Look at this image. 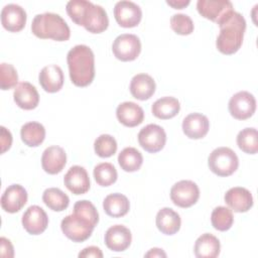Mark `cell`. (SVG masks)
<instances>
[{
	"label": "cell",
	"mask_w": 258,
	"mask_h": 258,
	"mask_svg": "<svg viewBox=\"0 0 258 258\" xmlns=\"http://www.w3.org/2000/svg\"><path fill=\"white\" fill-rule=\"evenodd\" d=\"M67 13L78 25L91 33H101L108 28L109 18L106 10L87 0H71L66 6Z\"/></svg>",
	"instance_id": "obj_1"
},
{
	"label": "cell",
	"mask_w": 258,
	"mask_h": 258,
	"mask_svg": "<svg viewBox=\"0 0 258 258\" xmlns=\"http://www.w3.org/2000/svg\"><path fill=\"white\" fill-rule=\"evenodd\" d=\"M72 83L77 87L89 86L95 78V56L93 50L85 44L75 45L67 55Z\"/></svg>",
	"instance_id": "obj_2"
},
{
	"label": "cell",
	"mask_w": 258,
	"mask_h": 258,
	"mask_svg": "<svg viewBox=\"0 0 258 258\" xmlns=\"http://www.w3.org/2000/svg\"><path fill=\"white\" fill-rule=\"evenodd\" d=\"M220 26V33L216 40L218 50L224 54H233L237 52L244 38L246 30V20L239 12H231L222 22Z\"/></svg>",
	"instance_id": "obj_3"
},
{
	"label": "cell",
	"mask_w": 258,
	"mask_h": 258,
	"mask_svg": "<svg viewBox=\"0 0 258 258\" xmlns=\"http://www.w3.org/2000/svg\"><path fill=\"white\" fill-rule=\"evenodd\" d=\"M31 31L38 38H51L56 41H66L71 36L68 23L60 15L52 12L35 15L31 23Z\"/></svg>",
	"instance_id": "obj_4"
},
{
	"label": "cell",
	"mask_w": 258,
	"mask_h": 258,
	"mask_svg": "<svg viewBox=\"0 0 258 258\" xmlns=\"http://www.w3.org/2000/svg\"><path fill=\"white\" fill-rule=\"evenodd\" d=\"M95 227L91 221L76 212L64 217L60 223L62 233L73 242H84L89 239Z\"/></svg>",
	"instance_id": "obj_5"
},
{
	"label": "cell",
	"mask_w": 258,
	"mask_h": 258,
	"mask_svg": "<svg viewBox=\"0 0 258 258\" xmlns=\"http://www.w3.org/2000/svg\"><path fill=\"white\" fill-rule=\"evenodd\" d=\"M208 164L211 171L215 174L219 176H229L237 170L239 159L231 148L218 147L210 153Z\"/></svg>",
	"instance_id": "obj_6"
},
{
	"label": "cell",
	"mask_w": 258,
	"mask_h": 258,
	"mask_svg": "<svg viewBox=\"0 0 258 258\" xmlns=\"http://www.w3.org/2000/svg\"><path fill=\"white\" fill-rule=\"evenodd\" d=\"M112 50L116 58L122 61H131L138 57L141 52V42L137 35L124 33L118 35L113 44Z\"/></svg>",
	"instance_id": "obj_7"
},
{
	"label": "cell",
	"mask_w": 258,
	"mask_h": 258,
	"mask_svg": "<svg viewBox=\"0 0 258 258\" xmlns=\"http://www.w3.org/2000/svg\"><path fill=\"white\" fill-rule=\"evenodd\" d=\"M139 145L149 153L160 151L166 142V134L164 129L156 124H148L138 133Z\"/></svg>",
	"instance_id": "obj_8"
},
{
	"label": "cell",
	"mask_w": 258,
	"mask_h": 258,
	"mask_svg": "<svg viewBox=\"0 0 258 258\" xmlns=\"http://www.w3.org/2000/svg\"><path fill=\"white\" fill-rule=\"evenodd\" d=\"M200 198V188L191 180H180L174 183L170 189L172 203L180 208H189Z\"/></svg>",
	"instance_id": "obj_9"
},
{
	"label": "cell",
	"mask_w": 258,
	"mask_h": 258,
	"mask_svg": "<svg viewBox=\"0 0 258 258\" xmlns=\"http://www.w3.org/2000/svg\"><path fill=\"white\" fill-rule=\"evenodd\" d=\"M197 9L203 17L217 24L234 11L233 4L229 0H199Z\"/></svg>",
	"instance_id": "obj_10"
},
{
	"label": "cell",
	"mask_w": 258,
	"mask_h": 258,
	"mask_svg": "<svg viewBox=\"0 0 258 258\" xmlns=\"http://www.w3.org/2000/svg\"><path fill=\"white\" fill-rule=\"evenodd\" d=\"M228 108L232 117L237 120H246L255 113V97L247 91L238 92L231 97Z\"/></svg>",
	"instance_id": "obj_11"
},
{
	"label": "cell",
	"mask_w": 258,
	"mask_h": 258,
	"mask_svg": "<svg viewBox=\"0 0 258 258\" xmlns=\"http://www.w3.org/2000/svg\"><path fill=\"white\" fill-rule=\"evenodd\" d=\"M114 17L121 27L131 28L137 26L141 21L142 11L136 3L122 0L114 6Z\"/></svg>",
	"instance_id": "obj_12"
},
{
	"label": "cell",
	"mask_w": 258,
	"mask_h": 258,
	"mask_svg": "<svg viewBox=\"0 0 258 258\" xmlns=\"http://www.w3.org/2000/svg\"><path fill=\"white\" fill-rule=\"evenodd\" d=\"M22 226L30 235L43 233L48 225V217L39 206H30L22 216Z\"/></svg>",
	"instance_id": "obj_13"
},
{
	"label": "cell",
	"mask_w": 258,
	"mask_h": 258,
	"mask_svg": "<svg viewBox=\"0 0 258 258\" xmlns=\"http://www.w3.org/2000/svg\"><path fill=\"white\" fill-rule=\"evenodd\" d=\"M27 202V191L20 184H11L1 197L2 209L10 214L19 212Z\"/></svg>",
	"instance_id": "obj_14"
},
{
	"label": "cell",
	"mask_w": 258,
	"mask_h": 258,
	"mask_svg": "<svg viewBox=\"0 0 258 258\" xmlns=\"http://www.w3.org/2000/svg\"><path fill=\"white\" fill-rule=\"evenodd\" d=\"M26 12L17 4H7L1 11V23L3 27L10 32L22 30L26 23Z\"/></svg>",
	"instance_id": "obj_15"
},
{
	"label": "cell",
	"mask_w": 258,
	"mask_h": 258,
	"mask_svg": "<svg viewBox=\"0 0 258 258\" xmlns=\"http://www.w3.org/2000/svg\"><path fill=\"white\" fill-rule=\"evenodd\" d=\"M66 187L74 195H84L90 189V178L85 167L72 166L63 177Z\"/></svg>",
	"instance_id": "obj_16"
},
{
	"label": "cell",
	"mask_w": 258,
	"mask_h": 258,
	"mask_svg": "<svg viewBox=\"0 0 258 258\" xmlns=\"http://www.w3.org/2000/svg\"><path fill=\"white\" fill-rule=\"evenodd\" d=\"M131 241V232L123 225H114L105 234V244L114 252L125 251L130 246Z\"/></svg>",
	"instance_id": "obj_17"
},
{
	"label": "cell",
	"mask_w": 258,
	"mask_h": 258,
	"mask_svg": "<svg viewBox=\"0 0 258 258\" xmlns=\"http://www.w3.org/2000/svg\"><path fill=\"white\" fill-rule=\"evenodd\" d=\"M228 207L236 213H246L253 206V197L251 192L241 186L230 188L224 197Z\"/></svg>",
	"instance_id": "obj_18"
},
{
	"label": "cell",
	"mask_w": 258,
	"mask_h": 258,
	"mask_svg": "<svg viewBox=\"0 0 258 258\" xmlns=\"http://www.w3.org/2000/svg\"><path fill=\"white\" fill-rule=\"evenodd\" d=\"M67 163V154L63 148L57 145L47 147L41 156V166L48 174L59 173Z\"/></svg>",
	"instance_id": "obj_19"
},
{
	"label": "cell",
	"mask_w": 258,
	"mask_h": 258,
	"mask_svg": "<svg viewBox=\"0 0 258 258\" xmlns=\"http://www.w3.org/2000/svg\"><path fill=\"white\" fill-rule=\"evenodd\" d=\"M210 122L207 116L201 113H190L182 121V131L190 139H201L209 131Z\"/></svg>",
	"instance_id": "obj_20"
},
{
	"label": "cell",
	"mask_w": 258,
	"mask_h": 258,
	"mask_svg": "<svg viewBox=\"0 0 258 258\" xmlns=\"http://www.w3.org/2000/svg\"><path fill=\"white\" fill-rule=\"evenodd\" d=\"M13 98L16 105L24 110H32L39 103V95L36 88L28 82L19 83L15 87Z\"/></svg>",
	"instance_id": "obj_21"
},
{
	"label": "cell",
	"mask_w": 258,
	"mask_h": 258,
	"mask_svg": "<svg viewBox=\"0 0 258 258\" xmlns=\"http://www.w3.org/2000/svg\"><path fill=\"white\" fill-rule=\"evenodd\" d=\"M64 77L60 67L56 64H48L44 67L38 77L41 88L47 93L58 92L63 85Z\"/></svg>",
	"instance_id": "obj_22"
},
{
	"label": "cell",
	"mask_w": 258,
	"mask_h": 258,
	"mask_svg": "<svg viewBox=\"0 0 258 258\" xmlns=\"http://www.w3.org/2000/svg\"><path fill=\"white\" fill-rule=\"evenodd\" d=\"M117 119L126 127H135L143 122V109L134 102H123L116 109Z\"/></svg>",
	"instance_id": "obj_23"
},
{
	"label": "cell",
	"mask_w": 258,
	"mask_h": 258,
	"mask_svg": "<svg viewBox=\"0 0 258 258\" xmlns=\"http://www.w3.org/2000/svg\"><path fill=\"white\" fill-rule=\"evenodd\" d=\"M155 88L156 85L153 78L147 74L135 75L129 86L131 95L140 101L150 99L155 92Z\"/></svg>",
	"instance_id": "obj_24"
},
{
	"label": "cell",
	"mask_w": 258,
	"mask_h": 258,
	"mask_svg": "<svg viewBox=\"0 0 258 258\" xmlns=\"http://www.w3.org/2000/svg\"><path fill=\"white\" fill-rule=\"evenodd\" d=\"M157 229L164 235H173L180 229L181 220L179 215L170 208H162L158 211L155 219Z\"/></svg>",
	"instance_id": "obj_25"
},
{
	"label": "cell",
	"mask_w": 258,
	"mask_h": 258,
	"mask_svg": "<svg viewBox=\"0 0 258 258\" xmlns=\"http://www.w3.org/2000/svg\"><path fill=\"white\" fill-rule=\"evenodd\" d=\"M221 250L219 239L209 233L200 236L194 247V252L198 258H215L218 257Z\"/></svg>",
	"instance_id": "obj_26"
},
{
	"label": "cell",
	"mask_w": 258,
	"mask_h": 258,
	"mask_svg": "<svg viewBox=\"0 0 258 258\" xmlns=\"http://www.w3.org/2000/svg\"><path fill=\"white\" fill-rule=\"evenodd\" d=\"M103 208L108 216L112 218H120L129 212L130 203L126 196L115 192L108 195L105 198L103 202Z\"/></svg>",
	"instance_id": "obj_27"
},
{
	"label": "cell",
	"mask_w": 258,
	"mask_h": 258,
	"mask_svg": "<svg viewBox=\"0 0 258 258\" xmlns=\"http://www.w3.org/2000/svg\"><path fill=\"white\" fill-rule=\"evenodd\" d=\"M180 110L179 101L174 97H162L156 100L151 107L152 114L162 120L173 118Z\"/></svg>",
	"instance_id": "obj_28"
},
{
	"label": "cell",
	"mask_w": 258,
	"mask_h": 258,
	"mask_svg": "<svg viewBox=\"0 0 258 258\" xmlns=\"http://www.w3.org/2000/svg\"><path fill=\"white\" fill-rule=\"evenodd\" d=\"M21 140L29 147L39 146L45 138V129L42 124L32 121L25 123L20 130Z\"/></svg>",
	"instance_id": "obj_29"
},
{
	"label": "cell",
	"mask_w": 258,
	"mask_h": 258,
	"mask_svg": "<svg viewBox=\"0 0 258 258\" xmlns=\"http://www.w3.org/2000/svg\"><path fill=\"white\" fill-rule=\"evenodd\" d=\"M118 162L124 171L134 172L141 167L143 163V156L136 148L126 147L119 153Z\"/></svg>",
	"instance_id": "obj_30"
},
{
	"label": "cell",
	"mask_w": 258,
	"mask_h": 258,
	"mask_svg": "<svg viewBox=\"0 0 258 258\" xmlns=\"http://www.w3.org/2000/svg\"><path fill=\"white\" fill-rule=\"evenodd\" d=\"M42 201L46 207L54 212H61L69 207V197L57 187L46 188L42 194Z\"/></svg>",
	"instance_id": "obj_31"
},
{
	"label": "cell",
	"mask_w": 258,
	"mask_h": 258,
	"mask_svg": "<svg viewBox=\"0 0 258 258\" xmlns=\"http://www.w3.org/2000/svg\"><path fill=\"white\" fill-rule=\"evenodd\" d=\"M238 147L248 154H255L258 151V133L255 128H245L237 135Z\"/></svg>",
	"instance_id": "obj_32"
},
{
	"label": "cell",
	"mask_w": 258,
	"mask_h": 258,
	"mask_svg": "<svg viewBox=\"0 0 258 258\" xmlns=\"http://www.w3.org/2000/svg\"><path fill=\"white\" fill-rule=\"evenodd\" d=\"M211 222L216 230L222 232L228 231L234 222L232 210L223 206L215 208L211 215Z\"/></svg>",
	"instance_id": "obj_33"
},
{
	"label": "cell",
	"mask_w": 258,
	"mask_h": 258,
	"mask_svg": "<svg viewBox=\"0 0 258 258\" xmlns=\"http://www.w3.org/2000/svg\"><path fill=\"white\" fill-rule=\"evenodd\" d=\"M94 177L101 186H109L116 182L118 173L115 166L109 162L99 163L94 167Z\"/></svg>",
	"instance_id": "obj_34"
},
{
	"label": "cell",
	"mask_w": 258,
	"mask_h": 258,
	"mask_svg": "<svg viewBox=\"0 0 258 258\" xmlns=\"http://www.w3.org/2000/svg\"><path fill=\"white\" fill-rule=\"evenodd\" d=\"M116 139L109 134H102L94 142V149L98 156L107 158L114 155L117 151Z\"/></svg>",
	"instance_id": "obj_35"
},
{
	"label": "cell",
	"mask_w": 258,
	"mask_h": 258,
	"mask_svg": "<svg viewBox=\"0 0 258 258\" xmlns=\"http://www.w3.org/2000/svg\"><path fill=\"white\" fill-rule=\"evenodd\" d=\"M170 26L172 30L179 35H188L194 31V22L191 18L182 13L173 14L170 18Z\"/></svg>",
	"instance_id": "obj_36"
},
{
	"label": "cell",
	"mask_w": 258,
	"mask_h": 258,
	"mask_svg": "<svg viewBox=\"0 0 258 258\" xmlns=\"http://www.w3.org/2000/svg\"><path fill=\"white\" fill-rule=\"evenodd\" d=\"M18 83V75L15 68L6 62L0 66V88L1 90H10L15 88Z\"/></svg>",
	"instance_id": "obj_37"
},
{
	"label": "cell",
	"mask_w": 258,
	"mask_h": 258,
	"mask_svg": "<svg viewBox=\"0 0 258 258\" xmlns=\"http://www.w3.org/2000/svg\"><path fill=\"white\" fill-rule=\"evenodd\" d=\"M74 212L84 216L89 221H91L95 226H97L99 222V214L96 207L90 201H78L74 205Z\"/></svg>",
	"instance_id": "obj_38"
},
{
	"label": "cell",
	"mask_w": 258,
	"mask_h": 258,
	"mask_svg": "<svg viewBox=\"0 0 258 258\" xmlns=\"http://www.w3.org/2000/svg\"><path fill=\"white\" fill-rule=\"evenodd\" d=\"M0 253L3 258H12L14 256V249L11 241L5 237L0 238Z\"/></svg>",
	"instance_id": "obj_39"
},
{
	"label": "cell",
	"mask_w": 258,
	"mask_h": 258,
	"mask_svg": "<svg viewBox=\"0 0 258 258\" xmlns=\"http://www.w3.org/2000/svg\"><path fill=\"white\" fill-rule=\"evenodd\" d=\"M1 129V137H0V143H1V153H4L7 151L12 144V135L9 130H7L4 126L0 127Z\"/></svg>",
	"instance_id": "obj_40"
},
{
	"label": "cell",
	"mask_w": 258,
	"mask_h": 258,
	"mask_svg": "<svg viewBox=\"0 0 258 258\" xmlns=\"http://www.w3.org/2000/svg\"><path fill=\"white\" fill-rule=\"evenodd\" d=\"M79 257L80 258H90V257H94V258H102L103 257V253L101 251V249L99 247L96 246H90V247H86L85 249H83L80 253H79Z\"/></svg>",
	"instance_id": "obj_41"
},
{
	"label": "cell",
	"mask_w": 258,
	"mask_h": 258,
	"mask_svg": "<svg viewBox=\"0 0 258 258\" xmlns=\"http://www.w3.org/2000/svg\"><path fill=\"white\" fill-rule=\"evenodd\" d=\"M166 3L169 6L173 7L174 9H182L186 7L190 3V1L189 0H167Z\"/></svg>",
	"instance_id": "obj_42"
},
{
	"label": "cell",
	"mask_w": 258,
	"mask_h": 258,
	"mask_svg": "<svg viewBox=\"0 0 258 258\" xmlns=\"http://www.w3.org/2000/svg\"><path fill=\"white\" fill-rule=\"evenodd\" d=\"M144 257H166V253L162 249L152 248L144 255Z\"/></svg>",
	"instance_id": "obj_43"
}]
</instances>
